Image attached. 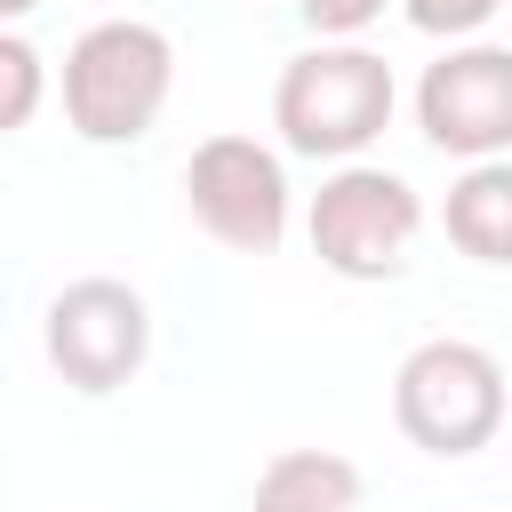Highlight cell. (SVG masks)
I'll use <instances>...</instances> for the list:
<instances>
[{
  "instance_id": "cell-6",
  "label": "cell",
  "mask_w": 512,
  "mask_h": 512,
  "mask_svg": "<svg viewBox=\"0 0 512 512\" xmlns=\"http://www.w3.org/2000/svg\"><path fill=\"white\" fill-rule=\"evenodd\" d=\"M184 208L192 224L232 256H272L288 240V168L256 136H200L184 160Z\"/></svg>"
},
{
  "instance_id": "cell-9",
  "label": "cell",
  "mask_w": 512,
  "mask_h": 512,
  "mask_svg": "<svg viewBox=\"0 0 512 512\" xmlns=\"http://www.w3.org/2000/svg\"><path fill=\"white\" fill-rule=\"evenodd\" d=\"M440 232L472 264H512V160L464 168L448 184V200H440Z\"/></svg>"
},
{
  "instance_id": "cell-8",
  "label": "cell",
  "mask_w": 512,
  "mask_h": 512,
  "mask_svg": "<svg viewBox=\"0 0 512 512\" xmlns=\"http://www.w3.org/2000/svg\"><path fill=\"white\" fill-rule=\"evenodd\" d=\"M248 512H368V488H360V464L336 448H280L256 472Z\"/></svg>"
},
{
  "instance_id": "cell-2",
  "label": "cell",
  "mask_w": 512,
  "mask_h": 512,
  "mask_svg": "<svg viewBox=\"0 0 512 512\" xmlns=\"http://www.w3.org/2000/svg\"><path fill=\"white\" fill-rule=\"evenodd\" d=\"M64 128L80 144H136L168 112L176 88V48L144 16H104L64 48Z\"/></svg>"
},
{
  "instance_id": "cell-7",
  "label": "cell",
  "mask_w": 512,
  "mask_h": 512,
  "mask_svg": "<svg viewBox=\"0 0 512 512\" xmlns=\"http://www.w3.org/2000/svg\"><path fill=\"white\" fill-rule=\"evenodd\" d=\"M416 128L432 152L480 168L512 152V48L496 40H456L440 64L416 80Z\"/></svg>"
},
{
  "instance_id": "cell-13",
  "label": "cell",
  "mask_w": 512,
  "mask_h": 512,
  "mask_svg": "<svg viewBox=\"0 0 512 512\" xmlns=\"http://www.w3.org/2000/svg\"><path fill=\"white\" fill-rule=\"evenodd\" d=\"M32 8H40V0H0V16H8V24H16V16H32Z\"/></svg>"
},
{
  "instance_id": "cell-3",
  "label": "cell",
  "mask_w": 512,
  "mask_h": 512,
  "mask_svg": "<svg viewBox=\"0 0 512 512\" xmlns=\"http://www.w3.org/2000/svg\"><path fill=\"white\" fill-rule=\"evenodd\" d=\"M504 416H512V392H504V360L488 344L432 336L392 376V424L424 456H480L504 432Z\"/></svg>"
},
{
  "instance_id": "cell-11",
  "label": "cell",
  "mask_w": 512,
  "mask_h": 512,
  "mask_svg": "<svg viewBox=\"0 0 512 512\" xmlns=\"http://www.w3.org/2000/svg\"><path fill=\"white\" fill-rule=\"evenodd\" d=\"M400 8H408V24L432 32V40H472L504 0H400Z\"/></svg>"
},
{
  "instance_id": "cell-12",
  "label": "cell",
  "mask_w": 512,
  "mask_h": 512,
  "mask_svg": "<svg viewBox=\"0 0 512 512\" xmlns=\"http://www.w3.org/2000/svg\"><path fill=\"white\" fill-rule=\"evenodd\" d=\"M296 16H304L320 40H352V32H368V24L384 16V0H296Z\"/></svg>"
},
{
  "instance_id": "cell-10",
  "label": "cell",
  "mask_w": 512,
  "mask_h": 512,
  "mask_svg": "<svg viewBox=\"0 0 512 512\" xmlns=\"http://www.w3.org/2000/svg\"><path fill=\"white\" fill-rule=\"evenodd\" d=\"M40 80H48L40 48H32L24 32H0V128H8V136L32 128V112H40Z\"/></svg>"
},
{
  "instance_id": "cell-1",
  "label": "cell",
  "mask_w": 512,
  "mask_h": 512,
  "mask_svg": "<svg viewBox=\"0 0 512 512\" xmlns=\"http://www.w3.org/2000/svg\"><path fill=\"white\" fill-rule=\"evenodd\" d=\"M392 64L360 40H320L304 56L280 64V88H272V128L296 160H360L384 128H392Z\"/></svg>"
},
{
  "instance_id": "cell-4",
  "label": "cell",
  "mask_w": 512,
  "mask_h": 512,
  "mask_svg": "<svg viewBox=\"0 0 512 512\" xmlns=\"http://www.w3.org/2000/svg\"><path fill=\"white\" fill-rule=\"evenodd\" d=\"M304 232H312V256L336 280H392L408 264L416 232H424V200H416L408 176H392L376 160H344V168L320 176Z\"/></svg>"
},
{
  "instance_id": "cell-5",
  "label": "cell",
  "mask_w": 512,
  "mask_h": 512,
  "mask_svg": "<svg viewBox=\"0 0 512 512\" xmlns=\"http://www.w3.org/2000/svg\"><path fill=\"white\" fill-rule=\"evenodd\" d=\"M40 344H48V368H56L72 392L104 400V392H120V384L152 360V304H144L128 280H112V272L64 280V288L48 296Z\"/></svg>"
}]
</instances>
